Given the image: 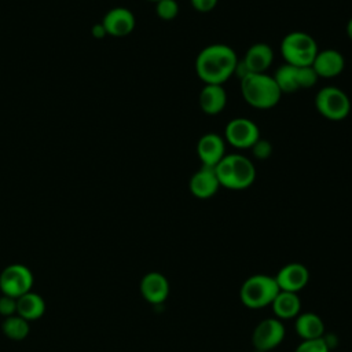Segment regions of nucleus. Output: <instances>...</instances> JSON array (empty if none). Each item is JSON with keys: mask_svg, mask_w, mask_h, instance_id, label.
Segmentation results:
<instances>
[{"mask_svg": "<svg viewBox=\"0 0 352 352\" xmlns=\"http://www.w3.org/2000/svg\"><path fill=\"white\" fill-rule=\"evenodd\" d=\"M318 51L315 38L304 32H292L280 43V52L285 62L297 67L312 66Z\"/></svg>", "mask_w": 352, "mask_h": 352, "instance_id": "5", "label": "nucleus"}, {"mask_svg": "<svg viewBox=\"0 0 352 352\" xmlns=\"http://www.w3.org/2000/svg\"><path fill=\"white\" fill-rule=\"evenodd\" d=\"M45 312V302L43 297L34 292H28L16 298V315L25 320H37Z\"/></svg>", "mask_w": 352, "mask_h": 352, "instance_id": "19", "label": "nucleus"}, {"mask_svg": "<svg viewBox=\"0 0 352 352\" xmlns=\"http://www.w3.org/2000/svg\"><path fill=\"white\" fill-rule=\"evenodd\" d=\"M253 352H263V351H257V349H254V351H253Z\"/></svg>", "mask_w": 352, "mask_h": 352, "instance_id": "31", "label": "nucleus"}, {"mask_svg": "<svg viewBox=\"0 0 352 352\" xmlns=\"http://www.w3.org/2000/svg\"><path fill=\"white\" fill-rule=\"evenodd\" d=\"M224 136L236 148H250L260 139V131L252 120L238 117L227 124Z\"/></svg>", "mask_w": 352, "mask_h": 352, "instance_id": "9", "label": "nucleus"}, {"mask_svg": "<svg viewBox=\"0 0 352 352\" xmlns=\"http://www.w3.org/2000/svg\"><path fill=\"white\" fill-rule=\"evenodd\" d=\"M315 106L319 114L330 121H341L351 111V100L348 95L333 85L322 88L315 96Z\"/></svg>", "mask_w": 352, "mask_h": 352, "instance_id": "6", "label": "nucleus"}, {"mask_svg": "<svg viewBox=\"0 0 352 352\" xmlns=\"http://www.w3.org/2000/svg\"><path fill=\"white\" fill-rule=\"evenodd\" d=\"M285 338V326L278 318L263 319L253 330L252 342L254 349L270 352Z\"/></svg>", "mask_w": 352, "mask_h": 352, "instance_id": "8", "label": "nucleus"}, {"mask_svg": "<svg viewBox=\"0 0 352 352\" xmlns=\"http://www.w3.org/2000/svg\"><path fill=\"white\" fill-rule=\"evenodd\" d=\"M148 1H155V3H157V1H160V0H148Z\"/></svg>", "mask_w": 352, "mask_h": 352, "instance_id": "32", "label": "nucleus"}, {"mask_svg": "<svg viewBox=\"0 0 352 352\" xmlns=\"http://www.w3.org/2000/svg\"><path fill=\"white\" fill-rule=\"evenodd\" d=\"M197 154L202 166L214 168L226 155L224 140L216 133H205L197 143Z\"/></svg>", "mask_w": 352, "mask_h": 352, "instance_id": "11", "label": "nucleus"}, {"mask_svg": "<svg viewBox=\"0 0 352 352\" xmlns=\"http://www.w3.org/2000/svg\"><path fill=\"white\" fill-rule=\"evenodd\" d=\"M346 34H348V37L351 38V41H352V18L348 21V23H346Z\"/></svg>", "mask_w": 352, "mask_h": 352, "instance_id": "30", "label": "nucleus"}, {"mask_svg": "<svg viewBox=\"0 0 352 352\" xmlns=\"http://www.w3.org/2000/svg\"><path fill=\"white\" fill-rule=\"evenodd\" d=\"M190 3L199 12H209L217 6V0H190Z\"/></svg>", "mask_w": 352, "mask_h": 352, "instance_id": "28", "label": "nucleus"}, {"mask_svg": "<svg viewBox=\"0 0 352 352\" xmlns=\"http://www.w3.org/2000/svg\"><path fill=\"white\" fill-rule=\"evenodd\" d=\"M92 36H94L95 38H103L104 36H107L106 29L103 28L102 22H100V23H96V25H94V26H92Z\"/></svg>", "mask_w": 352, "mask_h": 352, "instance_id": "29", "label": "nucleus"}, {"mask_svg": "<svg viewBox=\"0 0 352 352\" xmlns=\"http://www.w3.org/2000/svg\"><path fill=\"white\" fill-rule=\"evenodd\" d=\"M238 59L226 44H210L201 50L195 60V72L205 84L223 85L235 72Z\"/></svg>", "mask_w": 352, "mask_h": 352, "instance_id": "1", "label": "nucleus"}, {"mask_svg": "<svg viewBox=\"0 0 352 352\" xmlns=\"http://www.w3.org/2000/svg\"><path fill=\"white\" fill-rule=\"evenodd\" d=\"M227 103V94L223 85L205 84L199 94V107L209 116L219 114Z\"/></svg>", "mask_w": 352, "mask_h": 352, "instance_id": "17", "label": "nucleus"}, {"mask_svg": "<svg viewBox=\"0 0 352 352\" xmlns=\"http://www.w3.org/2000/svg\"><path fill=\"white\" fill-rule=\"evenodd\" d=\"M1 330L6 337L14 341H22L29 334V322L19 315H12L4 319Z\"/></svg>", "mask_w": 352, "mask_h": 352, "instance_id": "22", "label": "nucleus"}, {"mask_svg": "<svg viewBox=\"0 0 352 352\" xmlns=\"http://www.w3.org/2000/svg\"><path fill=\"white\" fill-rule=\"evenodd\" d=\"M271 305L278 319H292L297 318V315L300 314L301 300L297 293L279 290Z\"/></svg>", "mask_w": 352, "mask_h": 352, "instance_id": "20", "label": "nucleus"}, {"mask_svg": "<svg viewBox=\"0 0 352 352\" xmlns=\"http://www.w3.org/2000/svg\"><path fill=\"white\" fill-rule=\"evenodd\" d=\"M294 352H330L323 337L315 340H302Z\"/></svg>", "mask_w": 352, "mask_h": 352, "instance_id": "24", "label": "nucleus"}, {"mask_svg": "<svg viewBox=\"0 0 352 352\" xmlns=\"http://www.w3.org/2000/svg\"><path fill=\"white\" fill-rule=\"evenodd\" d=\"M140 293L147 302L162 304L169 296V282L161 272H148L140 280Z\"/></svg>", "mask_w": 352, "mask_h": 352, "instance_id": "12", "label": "nucleus"}, {"mask_svg": "<svg viewBox=\"0 0 352 352\" xmlns=\"http://www.w3.org/2000/svg\"><path fill=\"white\" fill-rule=\"evenodd\" d=\"M278 293L279 287L274 276L256 274L249 276L242 283L239 290V298L245 307L250 309H258L271 305Z\"/></svg>", "mask_w": 352, "mask_h": 352, "instance_id": "4", "label": "nucleus"}, {"mask_svg": "<svg viewBox=\"0 0 352 352\" xmlns=\"http://www.w3.org/2000/svg\"><path fill=\"white\" fill-rule=\"evenodd\" d=\"M155 14L160 19L172 21L179 14V6L176 0H160L155 3Z\"/></svg>", "mask_w": 352, "mask_h": 352, "instance_id": "23", "label": "nucleus"}, {"mask_svg": "<svg viewBox=\"0 0 352 352\" xmlns=\"http://www.w3.org/2000/svg\"><path fill=\"white\" fill-rule=\"evenodd\" d=\"M279 290L298 293L309 280L308 268L301 263H289L283 265L274 276Z\"/></svg>", "mask_w": 352, "mask_h": 352, "instance_id": "10", "label": "nucleus"}, {"mask_svg": "<svg viewBox=\"0 0 352 352\" xmlns=\"http://www.w3.org/2000/svg\"><path fill=\"white\" fill-rule=\"evenodd\" d=\"M220 187L230 190H243L252 186L256 179L253 162L241 154H227L214 166Z\"/></svg>", "mask_w": 352, "mask_h": 352, "instance_id": "2", "label": "nucleus"}, {"mask_svg": "<svg viewBox=\"0 0 352 352\" xmlns=\"http://www.w3.org/2000/svg\"><path fill=\"white\" fill-rule=\"evenodd\" d=\"M15 314H16V298L3 294L0 297V315L8 318Z\"/></svg>", "mask_w": 352, "mask_h": 352, "instance_id": "27", "label": "nucleus"}, {"mask_svg": "<svg viewBox=\"0 0 352 352\" xmlns=\"http://www.w3.org/2000/svg\"><path fill=\"white\" fill-rule=\"evenodd\" d=\"M344 66L345 60L342 54L333 48L318 51L312 63V67L318 77L323 78H333L338 76L344 70Z\"/></svg>", "mask_w": 352, "mask_h": 352, "instance_id": "15", "label": "nucleus"}, {"mask_svg": "<svg viewBox=\"0 0 352 352\" xmlns=\"http://www.w3.org/2000/svg\"><path fill=\"white\" fill-rule=\"evenodd\" d=\"M241 92L248 104L260 110L278 104L282 95L274 77L265 73H249L243 77L241 80Z\"/></svg>", "mask_w": 352, "mask_h": 352, "instance_id": "3", "label": "nucleus"}, {"mask_svg": "<svg viewBox=\"0 0 352 352\" xmlns=\"http://www.w3.org/2000/svg\"><path fill=\"white\" fill-rule=\"evenodd\" d=\"M294 327L296 333L302 340H315L324 336V323L322 318L314 312L298 314Z\"/></svg>", "mask_w": 352, "mask_h": 352, "instance_id": "18", "label": "nucleus"}, {"mask_svg": "<svg viewBox=\"0 0 352 352\" xmlns=\"http://www.w3.org/2000/svg\"><path fill=\"white\" fill-rule=\"evenodd\" d=\"M242 60L250 73H265L274 60V51L265 43H256L248 48Z\"/></svg>", "mask_w": 352, "mask_h": 352, "instance_id": "16", "label": "nucleus"}, {"mask_svg": "<svg viewBox=\"0 0 352 352\" xmlns=\"http://www.w3.org/2000/svg\"><path fill=\"white\" fill-rule=\"evenodd\" d=\"M188 188H190V192L199 199H206L213 197L220 188V183L216 177L214 168L201 166V169L191 176L188 182Z\"/></svg>", "mask_w": 352, "mask_h": 352, "instance_id": "14", "label": "nucleus"}, {"mask_svg": "<svg viewBox=\"0 0 352 352\" xmlns=\"http://www.w3.org/2000/svg\"><path fill=\"white\" fill-rule=\"evenodd\" d=\"M318 74L315 73L312 66H301L298 67V82H300V89L301 88H311L316 84L318 81Z\"/></svg>", "mask_w": 352, "mask_h": 352, "instance_id": "25", "label": "nucleus"}, {"mask_svg": "<svg viewBox=\"0 0 352 352\" xmlns=\"http://www.w3.org/2000/svg\"><path fill=\"white\" fill-rule=\"evenodd\" d=\"M102 25L107 34L114 37H124L133 30L135 16L128 8L116 7L104 15Z\"/></svg>", "mask_w": 352, "mask_h": 352, "instance_id": "13", "label": "nucleus"}, {"mask_svg": "<svg viewBox=\"0 0 352 352\" xmlns=\"http://www.w3.org/2000/svg\"><path fill=\"white\" fill-rule=\"evenodd\" d=\"M278 88L282 94H292L300 89L298 82V67L285 63L280 66L276 73L272 76Z\"/></svg>", "mask_w": 352, "mask_h": 352, "instance_id": "21", "label": "nucleus"}, {"mask_svg": "<svg viewBox=\"0 0 352 352\" xmlns=\"http://www.w3.org/2000/svg\"><path fill=\"white\" fill-rule=\"evenodd\" d=\"M33 274L23 264H11L0 274V290L4 296L18 298L30 292L33 286Z\"/></svg>", "mask_w": 352, "mask_h": 352, "instance_id": "7", "label": "nucleus"}, {"mask_svg": "<svg viewBox=\"0 0 352 352\" xmlns=\"http://www.w3.org/2000/svg\"><path fill=\"white\" fill-rule=\"evenodd\" d=\"M250 148L257 160H267L272 153V146L265 139H258Z\"/></svg>", "mask_w": 352, "mask_h": 352, "instance_id": "26", "label": "nucleus"}]
</instances>
